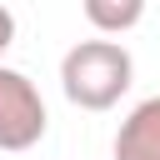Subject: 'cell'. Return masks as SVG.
Segmentation results:
<instances>
[{
	"label": "cell",
	"mask_w": 160,
	"mask_h": 160,
	"mask_svg": "<svg viewBox=\"0 0 160 160\" xmlns=\"http://www.w3.org/2000/svg\"><path fill=\"white\" fill-rule=\"evenodd\" d=\"M135 80V60L125 45L115 40H80L75 50H65L60 60V85L65 100L80 110H110Z\"/></svg>",
	"instance_id": "obj_1"
},
{
	"label": "cell",
	"mask_w": 160,
	"mask_h": 160,
	"mask_svg": "<svg viewBox=\"0 0 160 160\" xmlns=\"http://www.w3.org/2000/svg\"><path fill=\"white\" fill-rule=\"evenodd\" d=\"M45 100L30 75L0 65V150H30L45 135Z\"/></svg>",
	"instance_id": "obj_2"
},
{
	"label": "cell",
	"mask_w": 160,
	"mask_h": 160,
	"mask_svg": "<svg viewBox=\"0 0 160 160\" xmlns=\"http://www.w3.org/2000/svg\"><path fill=\"white\" fill-rule=\"evenodd\" d=\"M115 160H160V95L140 100L115 135Z\"/></svg>",
	"instance_id": "obj_3"
},
{
	"label": "cell",
	"mask_w": 160,
	"mask_h": 160,
	"mask_svg": "<svg viewBox=\"0 0 160 160\" xmlns=\"http://www.w3.org/2000/svg\"><path fill=\"white\" fill-rule=\"evenodd\" d=\"M145 15V0H85V20L100 35H125Z\"/></svg>",
	"instance_id": "obj_4"
},
{
	"label": "cell",
	"mask_w": 160,
	"mask_h": 160,
	"mask_svg": "<svg viewBox=\"0 0 160 160\" xmlns=\"http://www.w3.org/2000/svg\"><path fill=\"white\" fill-rule=\"evenodd\" d=\"M10 45H15V15H10V10L0 5V55H5Z\"/></svg>",
	"instance_id": "obj_5"
}]
</instances>
